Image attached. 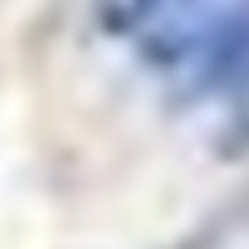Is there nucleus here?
Listing matches in <instances>:
<instances>
[{"label": "nucleus", "mask_w": 249, "mask_h": 249, "mask_svg": "<svg viewBox=\"0 0 249 249\" xmlns=\"http://www.w3.org/2000/svg\"><path fill=\"white\" fill-rule=\"evenodd\" d=\"M161 78L215 107L230 152H249V0H210Z\"/></svg>", "instance_id": "nucleus-1"}, {"label": "nucleus", "mask_w": 249, "mask_h": 249, "mask_svg": "<svg viewBox=\"0 0 249 249\" xmlns=\"http://www.w3.org/2000/svg\"><path fill=\"white\" fill-rule=\"evenodd\" d=\"M205 5L210 0H93V20L107 39L132 44V54L152 73H166Z\"/></svg>", "instance_id": "nucleus-2"}]
</instances>
